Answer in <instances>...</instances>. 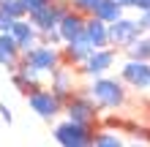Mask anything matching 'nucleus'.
Masks as SVG:
<instances>
[{
  "instance_id": "nucleus-1",
  "label": "nucleus",
  "mask_w": 150,
  "mask_h": 147,
  "mask_svg": "<svg viewBox=\"0 0 150 147\" xmlns=\"http://www.w3.org/2000/svg\"><path fill=\"white\" fill-rule=\"evenodd\" d=\"M87 93V98H90L98 112L104 109H123L128 103V93H126V84L120 79H115V76H98V79H90L87 87H82Z\"/></svg>"
},
{
  "instance_id": "nucleus-2",
  "label": "nucleus",
  "mask_w": 150,
  "mask_h": 147,
  "mask_svg": "<svg viewBox=\"0 0 150 147\" xmlns=\"http://www.w3.org/2000/svg\"><path fill=\"white\" fill-rule=\"evenodd\" d=\"M93 134L96 128L93 125H82V123H71V120H63V123L55 125V142L60 147H90L93 144Z\"/></svg>"
},
{
  "instance_id": "nucleus-3",
  "label": "nucleus",
  "mask_w": 150,
  "mask_h": 147,
  "mask_svg": "<svg viewBox=\"0 0 150 147\" xmlns=\"http://www.w3.org/2000/svg\"><path fill=\"white\" fill-rule=\"evenodd\" d=\"M63 112H66V120L82 123V125H93L96 120L101 117L98 106L87 98V93H71V96L63 101Z\"/></svg>"
},
{
  "instance_id": "nucleus-4",
  "label": "nucleus",
  "mask_w": 150,
  "mask_h": 147,
  "mask_svg": "<svg viewBox=\"0 0 150 147\" xmlns=\"http://www.w3.org/2000/svg\"><path fill=\"white\" fill-rule=\"evenodd\" d=\"M22 63L33 68L36 74H52L55 68L63 63V57H60V49L57 46H47V44H36L33 49L22 52Z\"/></svg>"
},
{
  "instance_id": "nucleus-5",
  "label": "nucleus",
  "mask_w": 150,
  "mask_h": 147,
  "mask_svg": "<svg viewBox=\"0 0 150 147\" xmlns=\"http://www.w3.org/2000/svg\"><path fill=\"white\" fill-rule=\"evenodd\" d=\"M28 106L36 112L41 120L52 123V120H55L60 112H63V101L55 98V96H52V90L41 84V87H36L33 93H28Z\"/></svg>"
},
{
  "instance_id": "nucleus-6",
  "label": "nucleus",
  "mask_w": 150,
  "mask_h": 147,
  "mask_svg": "<svg viewBox=\"0 0 150 147\" xmlns=\"http://www.w3.org/2000/svg\"><path fill=\"white\" fill-rule=\"evenodd\" d=\"M115 60H117V49H93L90 55H87V60L82 65L76 68L79 74H85L87 79H98V76H107V71L115 65Z\"/></svg>"
},
{
  "instance_id": "nucleus-7",
  "label": "nucleus",
  "mask_w": 150,
  "mask_h": 147,
  "mask_svg": "<svg viewBox=\"0 0 150 147\" xmlns=\"http://www.w3.org/2000/svg\"><path fill=\"white\" fill-rule=\"evenodd\" d=\"M68 11V3H63V0H52L49 6L38 8V11L28 14V22L36 27V33H47V30H55L60 16H63Z\"/></svg>"
},
{
  "instance_id": "nucleus-8",
  "label": "nucleus",
  "mask_w": 150,
  "mask_h": 147,
  "mask_svg": "<svg viewBox=\"0 0 150 147\" xmlns=\"http://www.w3.org/2000/svg\"><path fill=\"white\" fill-rule=\"evenodd\" d=\"M107 33H109V46L112 49H126L128 44H134V41L142 36L137 19H128V16H120L117 22L107 25Z\"/></svg>"
},
{
  "instance_id": "nucleus-9",
  "label": "nucleus",
  "mask_w": 150,
  "mask_h": 147,
  "mask_svg": "<svg viewBox=\"0 0 150 147\" xmlns=\"http://www.w3.org/2000/svg\"><path fill=\"white\" fill-rule=\"evenodd\" d=\"M120 82L126 87L145 93L150 90V63H139V60H126L120 68Z\"/></svg>"
},
{
  "instance_id": "nucleus-10",
  "label": "nucleus",
  "mask_w": 150,
  "mask_h": 147,
  "mask_svg": "<svg viewBox=\"0 0 150 147\" xmlns=\"http://www.w3.org/2000/svg\"><path fill=\"white\" fill-rule=\"evenodd\" d=\"M52 76V84H49V90H52V96L55 98H60V101H66L71 93H76V71L71 65H66V63H60L55 71L49 74Z\"/></svg>"
},
{
  "instance_id": "nucleus-11",
  "label": "nucleus",
  "mask_w": 150,
  "mask_h": 147,
  "mask_svg": "<svg viewBox=\"0 0 150 147\" xmlns=\"http://www.w3.org/2000/svg\"><path fill=\"white\" fill-rule=\"evenodd\" d=\"M85 19H87V16L76 14L74 8H68V11L60 16L57 33H60V38H63V44H71V41L82 38V33H85Z\"/></svg>"
},
{
  "instance_id": "nucleus-12",
  "label": "nucleus",
  "mask_w": 150,
  "mask_h": 147,
  "mask_svg": "<svg viewBox=\"0 0 150 147\" xmlns=\"http://www.w3.org/2000/svg\"><path fill=\"white\" fill-rule=\"evenodd\" d=\"M8 36L16 41V49L19 52H28V49H33L38 44V33H36V27H33L28 19H16L11 25V30H8Z\"/></svg>"
},
{
  "instance_id": "nucleus-13",
  "label": "nucleus",
  "mask_w": 150,
  "mask_h": 147,
  "mask_svg": "<svg viewBox=\"0 0 150 147\" xmlns=\"http://www.w3.org/2000/svg\"><path fill=\"white\" fill-rule=\"evenodd\" d=\"M85 41L90 44L93 49H107L109 46V33H107V25L96 16H87L85 19Z\"/></svg>"
},
{
  "instance_id": "nucleus-14",
  "label": "nucleus",
  "mask_w": 150,
  "mask_h": 147,
  "mask_svg": "<svg viewBox=\"0 0 150 147\" xmlns=\"http://www.w3.org/2000/svg\"><path fill=\"white\" fill-rule=\"evenodd\" d=\"M90 52H93V46L87 44L85 36H82V38L71 41V44H63V46H60V57H63L66 65H82Z\"/></svg>"
},
{
  "instance_id": "nucleus-15",
  "label": "nucleus",
  "mask_w": 150,
  "mask_h": 147,
  "mask_svg": "<svg viewBox=\"0 0 150 147\" xmlns=\"http://www.w3.org/2000/svg\"><path fill=\"white\" fill-rule=\"evenodd\" d=\"M11 82H14V87L19 90V93L28 96V93H33L36 87H41V74H36L33 68H28V65L19 60V68L11 71Z\"/></svg>"
},
{
  "instance_id": "nucleus-16",
  "label": "nucleus",
  "mask_w": 150,
  "mask_h": 147,
  "mask_svg": "<svg viewBox=\"0 0 150 147\" xmlns=\"http://www.w3.org/2000/svg\"><path fill=\"white\" fill-rule=\"evenodd\" d=\"M22 60V52L16 49V41L8 36V33H0V65L6 71H16Z\"/></svg>"
},
{
  "instance_id": "nucleus-17",
  "label": "nucleus",
  "mask_w": 150,
  "mask_h": 147,
  "mask_svg": "<svg viewBox=\"0 0 150 147\" xmlns=\"http://www.w3.org/2000/svg\"><path fill=\"white\" fill-rule=\"evenodd\" d=\"M93 16H96V19H101L104 25H112V22H117L120 16H123V6L115 3V0H98Z\"/></svg>"
},
{
  "instance_id": "nucleus-18",
  "label": "nucleus",
  "mask_w": 150,
  "mask_h": 147,
  "mask_svg": "<svg viewBox=\"0 0 150 147\" xmlns=\"http://www.w3.org/2000/svg\"><path fill=\"white\" fill-rule=\"evenodd\" d=\"M126 57L128 60H139V63H150V33H145V36H139L134 44H128L126 49Z\"/></svg>"
},
{
  "instance_id": "nucleus-19",
  "label": "nucleus",
  "mask_w": 150,
  "mask_h": 147,
  "mask_svg": "<svg viewBox=\"0 0 150 147\" xmlns=\"http://www.w3.org/2000/svg\"><path fill=\"white\" fill-rule=\"evenodd\" d=\"M90 147H126V139H123L117 131L104 128V131H96L93 134V144Z\"/></svg>"
},
{
  "instance_id": "nucleus-20",
  "label": "nucleus",
  "mask_w": 150,
  "mask_h": 147,
  "mask_svg": "<svg viewBox=\"0 0 150 147\" xmlns=\"http://www.w3.org/2000/svg\"><path fill=\"white\" fill-rule=\"evenodd\" d=\"M0 11H3L6 16H11V19H28V11H25V6L19 3V0H0Z\"/></svg>"
},
{
  "instance_id": "nucleus-21",
  "label": "nucleus",
  "mask_w": 150,
  "mask_h": 147,
  "mask_svg": "<svg viewBox=\"0 0 150 147\" xmlns=\"http://www.w3.org/2000/svg\"><path fill=\"white\" fill-rule=\"evenodd\" d=\"M96 6H98V0H71V8L82 16H93Z\"/></svg>"
},
{
  "instance_id": "nucleus-22",
  "label": "nucleus",
  "mask_w": 150,
  "mask_h": 147,
  "mask_svg": "<svg viewBox=\"0 0 150 147\" xmlns=\"http://www.w3.org/2000/svg\"><path fill=\"white\" fill-rule=\"evenodd\" d=\"M19 3L25 6V11H28V14H33V11H38V8H44V6H49L52 0H19Z\"/></svg>"
},
{
  "instance_id": "nucleus-23",
  "label": "nucleus",
  "mask_w": 150,
  "mask_h": 147,
  "mask_svg": "<svg viewBox=\"0 0 150 147\" xmlns=\"http://www.w3.org/2000/svg\"><path fill=\"white\" fill-rule=\"evenodd\" d=\"M137 25H139V33H142V36H145V33H150V8H147V11H142V14H139Z\"/></svg>"
},
{
  "instance_id": "nucleus-24",
  "label": "nucleus",
  "mask_w": 150,
  "mask_h": 147,
  "mask_svg": "<svg viewBox=\"0 0 150 147\" xmlns=\"http://www.w3.org/2000/svg\"><path fill=\"white\" fill-rule=\"evenodd\" d=\"M0 117H3V123H8V125L14 123V115H11V109H8V103H0Z\"/></svg>"
},
{
  "instance_id": "nucleus-25",
  "label": "nucleus",
  "mask_w": 150,
  "mask_h": 147,
  "mask_svg": "<svg viewBox=\"0 0 150 147\" xmlns=\"http://www.w3.org/2000/svg\"><path fill=\"white\" fill-rule=\"evenodd\" d=\"M11 25H14V19L0 11V33H8V30H11Z\"/></svg>"
},
{
  "instance_id": "nucleus-26",
  "label": "nucleus",
  "mask_w": 150,
  "mask_h": 147,
  "mask_svg": "<svg viewBox=\"0 0 150 147\" xmlns=\"http://www.w3.org/2000/svg\"><path fill=\"white\" fill-rule=\"evenodd\" d=\"M115 3H120L123 8H131V3H134V0H115Z\"/></svg>"
},
{
  "instance_id": "nucleus-27",
  "label": "nucleus",
  "mask_w": 150,
  "mask_h": 147,
  "mask_svg": "<svg viewBox=\"0 0 150 147\" xmlns=\"http://www.w3.org/2000/svg\"><path fill=\"white\" fill-rule=\"evenodd\" d=\"M126 147H147V144H137V142H134V144H126Z\"/></svg>"
}]
</instances>
